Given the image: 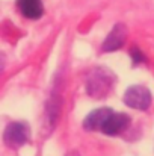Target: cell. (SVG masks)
Listing matches in <instances>:
<instances>
[{
    "instance_id": "1",
    "label": "cell",
    "mask_w": 154,
    "mask_h": 156,
    "mask_svg": "<svg viewBox=\"0 0 154 156\" xmlns=\"http://www.w3.org/2000/svg\"><path fill=\"white\" fill-rule=\"evenodd\" d=\"M115 83V76L110 70L104 67H97L86 76V91L94 99H104L109 96Z\"/></svg>"
},
{
    "instance_id": "7",
    "label": "cell",
    "mask_w": 154,
    "mask_h": 156,
    "mask_svg": "<svg viewBox=\"0 0 154 156\" xmlns=\"http://www.w3.org/2000/svg\"><path fill=\"white\" fill-rule=\"evenodd\" d=\"M17 6L20 12L30 20H36L43 15V0H17Z\"/></svg>"
},
{
    "instance_id": "2",
    "label": "cell",
    "mask_w": 154,
    "mask_h": 156,
    "mask_svg": "<svg viewBox=\"0 0 154 156\" xmlns=\"http://www.w3.org/2000/svg\"><path fill=\"white\" fill-rule=\"evenodd\" d=\"M124 103L128 108L145 111L151 105V93H150L148 88H145L142 85L130 87L124 94Z\"/></svg>"
},
{
    "instance_id": "9",
    "label": "cell",
    "mask_w": 154,
    "mask_h": 156,
    "mask_svg": "<svg viewBox=\"0 0 154 156\" xmlns=\"http://www.w3.org/2000/svg\"><path fill=\"white\" fill-rule=\"evenodd\" d=\"M68 156H79V155H77V153H70Z\"/></svg>"
},
{
    "instance_id": "6",
    "label": "cell",
    "mask_w": 154,
    "mask_h": 156,
    "mask_svg": "<svg viewBox=\"0 0 154 156\" xmlns=\"http://www.w3.org/2000/svg\"><path fill=\"white\" fill-rule=\"evenodd\" d=\"M113 114L112 109L109 108H100L92 111L85 120H83V127L86 130H101L103 126L106 124L107 118Z\"/></svg>"
},
{
    "instance_id": "3",
    "label": "cell",
    "mask_w": 154,
    "mask_h": 156,
    "mask_svg": "<svg viewBox=\"0 0 154 156\" xmlns=\"http://www.w3.org/2000/svg\"><path fill=\"white\" fill-rule=\"evenodd\" d=\"M30 138V129L26 123H11L3 135L5 143L9 147H20Z\"/></svg>"
},
{
    "instance_id": "5",
    "label": "cell",
    "mask_w": 154,
    "mask_h": 156,
    "mask_svg": "<svg viewBox=\"0 0 154 156\" xmlns=\"http://www.w3.org/2000/svg\"><path fill=\"white\" fill-rule=\"evenodd\" d=\"M125 38H127V29L124 24H116L112 32L106 37L104 43H103L101 49L103 52H113V50H118L124 43H125Z\"/></svg>"
},
{
    "instance_id": "4",
    "label": "cell",
    "mask_w": 154,
    "mask_h": 156,
    "mask_svg": "<svg viewBox=\"0 0 154 156\" xmlns=\"http://www.w3.org/2000/svg\"><path fill=\"white\" fill-rule=\"evenodd\" d=\"M128 124H130V117L128 115H125V114H115L113 112L107 118L106 124L103 126L101 132L106 133V135H109V136L119 135L121 132H124L128 127Z\"/></svg>"
},
{
    "instance_id": "8",
    "label": "cell",
    "mask_w": 154,
    "mask_h": 156,
    "mask_svg": "<svg viewBox=\"0 0 154 156\" xmlns=\"http://www.w3.org/2000/svg\"><path fill=\"white\" fill-rule=\"evenodd\" d=\"M130 56H132V59H133V64H135V65H138V64H141V62H144V61H145L144 55L139 52V49H136V47H133V49L130 50Z\"/></svg>"
}]
</instances>
